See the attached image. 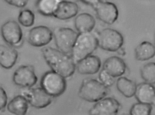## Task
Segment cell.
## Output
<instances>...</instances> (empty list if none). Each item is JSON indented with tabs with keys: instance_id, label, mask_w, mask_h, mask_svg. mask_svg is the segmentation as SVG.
Listing matches in <instances>:
<instances>
[{
	"instance_id": "277c9868",
	"label": "cell",
	"mask_w": 155,
	"mask_h": 115,
	"mask_svg": "<svg viewBox=\"0 0 155 115\" xmlns=\"http://www.w3.org/2000/svg\"><path fill=\"white\" fill-rule=\"evenodd\" d=\"M65 78L51 70L46 72L42 77L41 87L52 97L62 95L66 89Z\"/></svg>"
},
{
	"instance_id": "30bf717a",
	"label": "cell",
	"mask_w": 155,
	"mask_h": 115,
	"mask_svg": "<svg viewBox=\"0 0 155 115\" xmlns=\"http://www.w3.org/2000/svg\"><path fill=\"white\" fill-rule=\"evenodd\" d=\"M1 34L4 40L11 46L17 47L21 43L22 31L15 21H8L4 23L1 28Z\"/></svg>"
},
{
	"instance_id": "d6986e66",
	"label": "cell",
	"mask_w": 155,
	"mask_h": 115,
	"mask_svg": "<svg viewBox=\"0 0 155 115\" xmlns=\"http://www.w3.org/2000/svg\"><path fill=\"white\" fill-rule=\"evenodd\" d=\"M135 56L137 61H146L155 56V46L148 41H144L139 44L135 50Z\"/></svg>"
},
{
	"instance_id": "ba28073f",
	"label": "cell",
	"mask_w": 155,
	"mask_h": 115,
	"mask_svg": "<svg viewBox=\"0 0 155 115\" xmlns=\"http://www.w3.org/2000/svg\"><path fill=\"white\" fill-rule=\"evenodd\" d=\"M13 80L18 86L30 88L36 84L38 78L33 67L27 65L21 66L15 71Z\"/></svg>"
},
{
	"instance_id": "2e32d148",
	"label": "cell",
	"mask_w": 155,
	"mask_h": 115,
	"mask_svg": "<svg viewBox=\"0 0 155 115\" xmlns=\"http://www.w3.org/2000/svg\"><path fill=\"white\" fill-rule=\"evenodd\" d=\"M78 11V6L76 3L61 0L53 16L59 20H69L76 16Z\"/></svg>"
},
{
	"instance_id": "ffe728a7",
	"label": "cell",
	"mask_w": 155,
	"mask_h": 115,
	"mask_svg": "<svg viewBox=\"0 0 155 115\" xmlns=\"http://www.w3.org/2000/svg\"><path fill=\"white\" fill-rule=\"evenodd\" d=\"M28 109V102L23 95H18L13 98L7 105V109L12 113L25 115Z\"/></svg>"
},
{
	"instance_id": "5b68a950",
	"label": "cell",
	"mask_w": 155,
	"mask_h": 115,
	"mask_svg": "<svg viewBox=\"0 0 155 115\" xmlns=\"http://www.w3.org/2000/svg\"><path fill=\"white\" fill-rule=\"evenodd\" d=\"M98 46L107 51L115 52L122 48L124 43L123 35L114 29L102 30L97 37Z\"/></svg>"
},
{
	"instance_id": "4dcf8cb0",
	"label": "cell",
	"mask_w": 155,
	"mask_h": 115,
	"mask_svg": "<svg viewBox=\"0 0 155 115\" xmlns=\"http://www.w3.org/2000/svg\"></svg>"
},
{
	"instance_id": "8fae6325",
	"label": "cell",
	"mask_w": 155,
	"mask_h": 115,
	"mask_svg": "<svg viewBox=\"0 0 155 115\" xmlns=\"http://www.w3.org/2000/svg\"><path fill=\"white\" fill-rule=\"evenodd\" d=\"M53 37V33L48 27L45 26H36L29 32L28 41L34 47H44L51 41Z\"/></svg>"
},
{
	"instance_id": "484cf974",
	"label": "cell",
	"mask_w": 155,
	"mask_h": 115,
	"mask_svg": "<svg viewBox=\"0 0 155 115\" xmlns=\"http://www.w3.org/2000/svg\"><path fill=\"white\" fill-rule=\"evenodd\" d=\"M98 76L100 82L107 88L112 86L115 83L114 78L109 75L104 69L99 72Z\"/></svg>"
},
{
	"instance_id": "8992f818",
	"label": "cell",
	"mask_w": 155,
	"mask_h": 115,
	"mask_svg": "<svg viewBox=\"0 0 155 115\" xmlns=\"http://www.w3.org/2000/svg\"><path fill=\"white\" fill-rule=\"evenodd\" d=\"M78 35L75 31L68 28H58L53 33L56 47L59 50L67 54L71 53Z\"/></svg>"
},
{
	"instance_id": "52a82bcc",
	"label": "cell",
	"mask_w": 155,
	"mask_h": 115,
	"mask_svg": "<svg viewBox=\"0 0 155 115\" xmlns=\"http://www.w3.org/2000/svg\"><path fill=\"white\" fill-rule=\"evenodd\" d=\"M93 8L97 18L106 24H113L118 19V9L114 3L101 1Z\"/></svg>"
},
{
	"instance_id": "9c48e42d",
	"label": "cell",
	"mask_w": 155,
	"mask_h": 115,
	"mask_svg": "<svg viewBox=\"0 0 155 115\" xmlns=\"http://www.w3.org/2000/svg\"><path fill=\"white\" fill-rule=\"evenodd\" d=\"M28 103L31 106L38 109L45 108L51 104L52 98L41 87L31 89L23 93Z\"/></svg>"
},
{
	"instance_id": "6da1fadb",
	"label": "cell",
	"mask_w": 155,
	"mask_h": 115,
	"mask_svg": "<svg viewBox=\"0 0 155 115\" xmlns=\"http://www.w3.org/2000/svg\"><path fill=\"white\" fill-rule=\"evenodd\" d=\"M42 53L45 60L53 71L65 78L74 74L76 63L69 54L50 47L43 48Z\"/></svg>"
},
{
	"instance_id": "9a60e30c",
	"label": "cell",
	"mask_w": 155,
	"mask_h": 115,
	"mask_svg": "<svg viewBox=\"0 0 155 115\" xmlns=\"http://www.w3.org/2000/svg\"><path fill=\"white\" fill-rule=\"evenodd\" d=\"M135 97L138 102L155 106V87L147 82L140 83L137 86Z\"/></svg>"
},
{
	"instance_id": "f546056e",
	"label": "cell",
	"mask_w": 155,
	"mask_h": 115,
	"mask_svg": "<svg viewBox=\"0 0 155 115\" xmlns=\"http://www.w3.org/2000/svg\"><path fill=\"white\" fill-rule=\"evenodd\" d=\"M117 52H118V54L120 55H125L126 54L125 51L124 49L123 48H121L120 49L118 50L117 51Z\"/></svg>"
},
{
	"instance_id": "7c38bea8",
	"label": "cell",
	"mask_w": 155,
	"mask_h": 115,
	"mask_svg": "<svg viewBox=\"0 0 155 115\" xmlns=\"http://www.w3.org/2000/svg\"><path fill=\"white\" fill-rule=\"evenodd\" d=\"M120 103L112 98H104L96 102L90 109L89 114L92 115H114L120 109Z\"/></svg>"
},
{
	"instance_id": "e0dca14e",
	"label": "cell",
	"mask_w": 155,
	"mask_h": 115,
	"mask_svg": "<svg viewBox=\"0 0 155 115\" xmlns=\"http://www.w3.org/2000/svg\"><path fill=\"white\" fill-rule=\"evenodd\" d=\"M18 54L14 48L0 45V66L4 68L9 69L16 63Z\"/></svg>"
},
{
	"instance_id": "f1b7e54d",
	"label": "cell",
	"mask_w": 155,
	"mask_h": 115,
	"mask_svg": "<svg viewBox=\"0 0 155 115\" xmlns=\"http://www.w3.org/2000/svg\"><path fill=\"white\" fill-rule=\"evenodd\" d=\"M78 1L85 4L91 5L94 7L101 0H78Z\"/></svg>"
},
{
	"instance_id": "44dd1931",
	"label": "cell",
	"mask_w": 155,
	"mask_h": 115,
	"mask_svg": "<svg viewBox=\"0 0 155 115\" xmlns=\"http://www.w3.org/2000/svg\"><path fill=\"white\" fill-rule=\"evenodd\" d=\"M116 85L117 90L124 96L127 98L134 96L137 85L132 80L125 77H121L117 79Z\"/></svg>"
},
{
	"instance_id": "5bb4252c",
	"label": "cell",
	"mask_w": 155,
	"mask_h": 115,
	"mask_svg": "<svg viewBox=\"0 0 155 115\" xmlns=\"http://www.w3.org/2000/svg\"><path fill=\"white\" fill-rule=\"evenodd\" d=\"M126 69V64L124 61L116 56L108 58L103 66V69L114 78L123 76L125 73Z\"/></svg>"
},
{
	"instance_id": "4fadbf2b",
	"label": "cell",
	"mask_w": 155,
	"mask_h": 115,
	"mask_svg": "<svg viewBox=\"0 0 155 115\" xmlns=\"http://www.w3.org/2000/svg\"><path fill=\"white\" fill-rule=\"evenodd\" d=\"M78 72L82 75H93L99 71L101 62L99 58L89 55L79 61L77 63Z\"/></svg>"
},
{
	"instance_id": "7402d4cb",
	"label": "cell",
	"mask_w": 155,
	"mask_h": 115,
	"mask_svg": "<svg viewBox=\"0 0 155 115\" xmlns=\"http://www.w3.org/2000/svg\"><path fill=\"white\" fill-rule=\"evenodd\" d=\"M61 0H37L36 6L39 13L45 16H53Z\"/></svg>"
},
{
	"instance_id": "7a4b0ae2",
	"label": "cell",
	"mask_w": 155,
	"mask_h": 115,
	"mask_svg": "<svg viewBox=\"0 0 155 115\" xmlns=\"http://www.w3.org/2000/svg\"><path fill=\"white\" fill-rule=\"evenodd\" d=\"M97 47V37L92 32L78 33L72 50V58L77 63L91 55Z\"/></svg>"
},
{
	"instance_id": "3957f363",
	"label": "cell",
	"mask_w": 155,
	"mask_h": 115,
	"mask_svg": "<svg viewBox=\"0 0 155 115\" xmlns=\"http://www.w3.org/2000/svg\"><path fill=\"white\" fill-rule=\"evenodd\" d=\"M107 94V88L100 81L93 79H86L81 84L78 95L85 101L96 103L104 98Z\"/></svg>"
},
{
	"instance_id": "d4e9b609",
	"label": "cell",
	"mask_w": 155,
	"mask_h": 115,
	"mask_svg": "<svg viewBox=\"0 0 155 115\" xmlns=\"http://www.w3.org/2000/svg\"><path fill=\"white\" fill-rule=\"evenodd\" d=\"M152 110L153 107L152 105L138 102L132 106L130 110V114L150 115L152 113Z\"/></svg>"
},
{
	"instance_id": "4316f807",
	"label": "cell",
	"mask_w": 155,
	"mask_h": 115,
	"mask_svg": "<svg viewBox=\"0 0 155 115\" xmlns=\"http://www.w3.org/2000/svg\"><path fill=\"white\" fill-rule=\"evenodd\" d=\"M7 103V96L4 89L0 86V111L5 108Z\"/></svg>"
},
{
	"instance_id": "603a6c76",
	"label": "cell",
	"mask_w": 155,
	"mask_h": 115,
	"mask_svg": "<svg viewBox=\"0 0 155 115\" xmlns=\"http://www.w3.org/2000/svg\"><path fill=\"white\" fill-rule=\"evenodd\" d=\"M141 76L145 82L155 84V62H149L143 66L141 70Z\"/></svg>"
},
{
	"instance_id": "83f0119b",
	"label": "cell",
	"mask_w": 155,
	"mask_h": 115,
	"mask_svg": "<svg viewBox=\"0 0 155 115\" xmlns=\"http://www.w3.org/2000/svg\"><path fill=\"white\" fill-rule=\"evenodd\" d=\"M6 3L9 5L19 7L23 8L25 7L28 3V0H4Z\"/></svg>"
},
{
	"instance_id": "ac0fdd59",
	"label": "cell",
	"mask_w": 155,
	"mask_h": 115,
	"mask_svg": "<svg viewBox=\"0 0 155 115\" xmlns=\"http://www.w3.org/2000/svg\"><path fill=\"white\" fill-rule=\"evenodd\" d=\"M95 24L94 18L87 13L80 14L74 20V25L79 33L91 32Z\"/></svg>"
},
{
	"instance_id": "cb8c5ba5",
	"label": "cell",
	"mask_w": 155,
	"mask_h": 115,
	"mask_svg": "<svg viewBox=\"0 0 155 115\" xmlns=\"http://www.w3.org/2000/svg\"><path fill=\"white\" fill-rule=\"evenodd\" d=\"M35 20L34 14L28 9L23 10L20 12L18 20L20 24L25 27H30L33 25Z\"/></svg>"
}]
</instances>
